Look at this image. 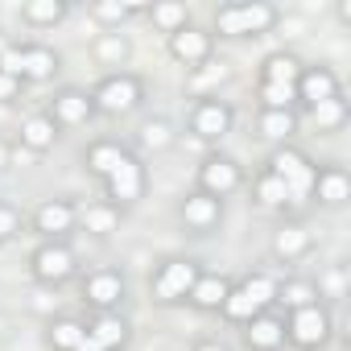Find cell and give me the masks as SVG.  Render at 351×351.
<instances>
[{
    "label": "cell",
    "instance_id": "cell-23",
    "mask_svg": "<svg viewBox=\"0 0 351 351\" xmlns=\"http://www.w3.org/2000/svg\"><path fill=\"white\" fill-rule=\"evenodd\" d=\"M145 13H149L153 29L165 34V38H173L178 29L191 25V9L182 5V0H153V5H145Z\"/></svg>",
    "mask_w": 351,
    "mask_h": 351
},
{
    "label": "cell",
    "instance_id": "cell-40",
    "mask_svg": "<svg viewBox=\"0 0 351 351\" xmlns=\"http://www.w3.org/2000/svg\"><path fill=\"white\" fill-rule=\"evenodd\" d=\"M191 351H228V347H219V343H207V339H203V343H195Z\"/></svg>",
    "mask_w": 351,
    "mask_h": 351
},
{
    "label": "cell",
    "instance_id": "cell-18",
    "mask_svg": "<svg viewBox=\"0 0 351 351\" xmlns=\"http://www.w3.org/2000/svg\"><path fill=\"white\" fill-rule=\"evenodd\" d=\"M58 66H62V58H58L54 46H42V42L21 46V79L25 83H46V79L58 75Z\"/></svg>",
    "mask_w": 351,
    "mask_h": 351
},
{
    "label": "cell",
    "instance_id": "cell-31",
    "mask_svg": "<svg viewBox=\"0 0 351 351\" xmlns=\"http://www.w3.org/2000/svg\"><path fill=\"white\" fill-rule=\"evenodd\" d=\"M132 13H145V5H132V0H95L91 5V21L104 29H120Z\"/></svg>",
    "mask_w": 351,
    "mask_h": 351
},
{
    "label": "cell",
    "instance_id": "cell-7",
    "mask_svg": "<svg viewBox=\"0 0 351 351\" xmlns=\"http://www.w3.org/2000/svg\"><path fill=\"white\" fill-rule=\"evenodd\" d=\"M145 191H149V169H145V161H141L136 153H128V157L108 173V178H104V199L116 203L120 211L132 207V203H141Z\"/></svg>",
    "mask_w": 351,
    "mask_h": 351
},
{
    "label": "cell",
    "instance_id": "cell-14",
    "mask_svg": "<svg viewBox=\"0 0 351 351\" xmlns=\"http://www.w3.org/2000/svg\"><path fill=\"white\" fill-rule=\"evenodd\" d=\"M293 95H298V104L310 112V108H318V104H326V99H339V95H343V83H339V75H335L330 66H302Z\"/></svg>",
    "mask_w": 351,
    "mask_h": 351
},
{
    "label": "cell",
    "instance_id": "cell-10",
    "mask_svg": "<svg viewBox=\"0 0 351 351\" xmlns=\"http://www.w3.org/2000/svg\"><path fill=\"white\" fill-rule=\"evenodd\" d=\"M186 124H191V132H195L199 141H223V136L232 132V124H236V112H232L228 99H219V95H203V99H195Z\"/></svg>",
    "mask_w": 351,
    "mask_h": 351
},
{
    "label": "cell",
    "instance_id": "cell-29",
    "mask_svg": "<svg viewBox=\"0 0 351 351\" xmlns=\"http://www.w3.org/2000/svg\"><path fill=\"white\" fill-rule=\"evenodd\" d=\"M256 132L265 141H277V145H289V136L298 132V112L293 108H277V112H265L261 108V120H256Z\"/></svg>",
    "mask_w": 351,
    "mask_h": 351
},
{
    "label": "cell",
    "instance_id": "cell-25",
    "mask_svg": "<svg viewBox=\"0 0 351 351\" xmlns=\"http://www.w3.org/2000/svg\"><path fill=\"white\" fill-rule=\"evenodd\" d=\"M302 66H306V62H302L298 54L277 50V54H269V58L261 62V83H273V87H298Z\"/></svg>",
    "mask_w": 351,
    "mask_h": 351
},
{
    "label": "cell",
    "instance_id": "cell-20",
    "mask_svg": "<svg viewBox=\"0 0 351 351\" xmlns=\"http://www.w3.org/2000/svg\"><path fill=\"white\" fill-rule=\"evenodd\" d=\"M228 293H232V281H228V277H219V273H207V269H203L186 302H191L195 310H207V314H219V306L228 302Z\"/></svg>",
    "mask_w": 351,
    "mask_h": 351
},
{
    "label": "cell",
    "instance_id": "cell-36",
    "mask_svg": "<svg viewBox=\"0 0 351 351\" xmlns=\"http://www.w3.org/2000/svg\"><path fill=\"white\" fill-rule=\"evenodd\" d=\"M95 58H99L104 66H120V62L128 58V42H124L120 34H99V38H95Z\"/></svg>",
    "mask_w": 351,
    "mask_h": 351
},
{
    "label": "cell",
    "instance_id": "cell-32",
    "mask_svg": "<svg viewBox=\"0 0 351 351\" xmlns=\"http://www.w3.org/2000/svg\"><path fill=\"white\" fill-rule=\"evenodd\" d=\"M136 145H141L145 153H161V149H169V145H173V124H169L165 116H149V120H141V128H136Z\"/></svg>",
    "mask_w": 351,
    "mask_h": 351
},
{
    "label": "cell",
    "instance_id": "cell-33",
    "mask_svg": "<svg viewBox=\"0 0 351 351\" xmlns=\"http://www.w3.org/2000/svg\"><path fill=\"white\" fill-rule=\"evenodd\" d=\"M240 289L248 293V302L265 314V310H273V298H277V277L273 273H248L244 281H240Z\"/></svg>",
    "mask_w": 351,
    "mask_h": 351
},
{
    "label": "cell",
    "instance_id": "cell-2",
    "mask_svg": "<svg viewBox=\"0 0 351 351\" xmlns=\"http://www.w3.org/2000/svg\"><path fill=\"white\" fill-rule=\"evenodd\" d=\"M87 95H91V104H95V116H128V112L141 108L145 83H141L132 71H112V75H104Z\"/></svg>",
    "mask_w": 351,
    "mask_h": 351
},
{
    "label": "cell",
    "instance_id": "cell-30",
    "mask_svg": "<svg viewBox=\"0 0 351 351\" xmlns=\"http://www.w3.org/2000/svg\"><path fill=\"white\" fill-rule=\"evenodd\" d=\"M87 335L104 347V351H120L128 343V322L120 314H95V322H87Z\"/></svg>",
    "mask_w": 351,
    "mask_h": 351
},
{
    "label": "cell",
    "instance_id": "cell-15",
    "mask_svg": "<svg viewBox=\"0 0 351 351\" xmlns=\"http://www.w3.org/2000/svg\"><path fill=\"white\" fill-rule=\"evenodd\" d=\"M178 219H182L186 232L207 236V232H215V228L223 223V203L211 199V195H203V191H191V195L178 203Z\"/></svg>",
    "mask_w": 351,
    "mask_h": 351
},
{
    "label": "cell",
    "instance_id": "cell-35",
    "mask_svg": "<svg viewBox=\"0 0 351 351\" xmlns=\"http://www.w3.org/2000/svg\"><path fill=\"white\" fill-rule=\"evenodd\" d=\"M310 120L318 124V132H339L343 120H347V99L339 95V99H326V104L310 108Z\"/></svg>",
    "mask_w": 351,
    "mask_h": 351
},
{
    "label": "cell",
    "instance_id": "cell-9",
    "mask_svg": "<svg viewBox=\"0 0 351 351\" xmlns=\"http://www.w3.org/2000/svg\"><path fill=\"white\" fill-rule=\"evenodd\" d=\"M124 298H128L124 273H116V269H95V273L83 277V302H87L95 314H120Z\"/></svg>",
    "mask_w": 351,
    "mask_h": 351
},
{
    "label": "cell",
    "instance_id": "cell-8",
    "mask_svg": "<svg viewBox=\"0 0 351 351\" xmlns=\"http://www.w3.org/2000/svg\"><path fill=\"white\" fill-rule=\"evenodd\" d=\"M244 186V165L236 161V157H228V153H207L203 161H199V191L203 195H211V199H232L236 191Z\"/></svg>",
    "mask_w": 351,
    "mask_h": 351
},
{
    "label": "cell",
    "instance_id": "cell-28",
    "mask_svg": "<svg viewBox=\"0 0 351 351\" xmlns=\"http://www.w3.org/2000/svg\"><path fill=\"white\" fill-rule=\"evenodd\" d=\"M66 13H71L66 0H25L21 5V21L34 29H54L58 21H66Z\"/></svg>",
    "mask_w": 351,
    "mask_h": 351
},
{
    "label": "cell",
    "instance_id": "cell-22",
    "mask_svg": "<svg viewBox=\"0 0 351 351\" xmlns=\"http://www.w3.org/2000/svg\"><path fill=\"white\" fill-rule=\"evenodd\" d=\"M120 219H124V211L116 203H108V199H95V203L79 207V228L87 236H112L120 228Z\"/></svg>",
    "mask_w": 351,
    "mask_h": 351
},
{
    "label": "cell",
    "instance_id": "cell-5",
    "mask_svg": "<svg viewBox=\"0 0 351 351\" xmlns=\"http://www.w3.org/2000/svg\"><path fill=\"white\" fill-rule=\"evenodd\" d=\"M330 330H335V318L322 302L306 306V310H293L285 314V343H293L298 351H318L330 343Z\"/></svg>",
    "mask_w": 351,
    "mask_h": 351
},
{
    "label": "cell",
    "instance_id": "cell-13",
    "mask_svg": "<svg viewBox=\"0 0 351 351\" xmlns=\"http://www.w3.org/2000/svg\"><path fill=\"white\" fill-rule=\"evenodd\" d=\"M46 116L58 124V132L62 128H83V124L95 120V104H91V95L83 87H62V91H54Z\"/></svg>",
    "mask_w": 351,
    "mask_h": 351
},
{
    "label": "cell",
    "instance_id": "cell-4",
    "mask_svg": "<svg viewBox=\"0 0 351 351\" xmlns=\"http://www.w3.org/2000/svg\"><path fill=\"white\" fill-rule=\"evenodd\" d=\"M199 273H203V265L191 261V256H169V261H161L157 273L149 277V293H153V302H161V306L186 302L191 289H195V281H199Z\"/></svg>",
    "mask_w": 351,
    "mask_h": 351
},
{
    "label": "cell",
    "instance_id": "cell-24",
    "mask_svg": "<svg viewBox=\"0 0 351 351\" xmlns=\"http://www.w3.org/2000/svg\"><path fill=\"white\" fill-rule=\"evenodd\" d=\"M21 145H25L29 153H50V149L58 145V124H54L46 112L25 116V120H21Z\"/></svg>",
    "mask_w": 351,
    "mask_h": 351
},
{
    "label": "cell",
    "instance_id": "cell-17",
    "mask_svg": "<svg viewBox=\"0 0 351 351\" xmlns=\"http://www.w3.org/2000/svg\"><path fill=\"white\" fill-rule=\"evenodd\" d=\"M310 199H318L322 207H343L351 199V173L343 165H318L314 169V191Z\"/></svg>",
    "mask_w": 351,
    "mask_h": 351
},
{
    "label": "cell",
    "instance_id": "cell-21",
    "mask_svg": "<svg viewBox=\"0 0 351 351\" xmlns=\"http://www.w3.org/2000/svg\"><path fill=\"white\" fill-rule=\"evenodd\" d=\"M124 157H128V149H124L120 141L99 136V141H91V145H87V153H83V169H87V173H95V178L104 182V178H108V173H112Z\"/></svg>",
    "mask_w": 351,
    "mask_h": 351
},
{
    "label": "cell",
    "instance_id": "cell-12",
    "mask_svg": "<svg viewBox=\"0 0 351 351\" xmlns=\"http://www.w3.org/2000/svg\"><path fill=\"white\" fill-rule=\"evenodd\" d=\"M211 54H215V34H211V29L186 25V29H178V34L169 38V58H173V62H182L186 71L207 66Z\"/></svg>",
    "mask_w": 351,
    "mask_h": 351
},
{
    "label": "cell",
    "instance_id": "cell-19",
    "mask_svg": "<svg viewBox=\"0 0 351 351\" xmlns=\"http://www.w3.org/2000/svg\"><path fill=\"white\" fill-rule=\"evenodd\" d=\"M269 252H273L277 261L293 265V261H302V256H310V252H314V236H310L302 223H281V228L273 232V244H269Z\"/></svg>",
    "mask_w": 351,
    "mask_h": 351
},
{
    "label": "cell",
    "instance_id": "cell-16",
    "mask_svg": "<svg viewBox=\"0 0 351 351\" xmlns=\"http://www.w3.org/2000/svg\"><path fill=\"white\" fill-rule=\"evenodd\" d=\"M244 347L248 351H281L285 347V318L265 310L244 322Z\"/></svg>",
    "mask_w": 351,
    "mask_h": 351
},
{
    "label": "cell",
    "instance_id": "cell-1",
    "mask_svg": "<svg viewBox=\"0 0 351 351\" xmlns=\"http://www.w3.org/2000/svg\"><path fill=\"white\" fill-rule=\"evenodd\" d=\"M281 21L277 5L269 0H232L215 13V34L219 38H265Z\"/></svg>",
    "mask_w": 351,
    "mask_h": 351
},
{
    "label": "cell",
    "instance_id": "cell-38",
    "mask_svg": "<svg viewBox=\"0 0 351 351\" xmlns=\"http://www.w3.org/2000/svg\"><path fill=\"white\" fill-rule=\"evenodd\" d=\"M17 95H21V79H13V75L0 71V104H13Z\"/></svg>",
    "mask_w": 351,
    "mask_h": 351
},
{
    "label": "cell",
    "instance_id": "cell-27",
    "mask_svg": "<svg viewBox=\"0 0 351 351\" xmlns=\"http://www.w3.org/2000/svg\"><path fill=\"white\" fill-rule=\"evenodd\" d=\"M252 203L261 211H285L289 207V191H285V182L277 178V173L261 169L256 178H252Z\"/></svg>",
    "mask_w": 351,
    "mask_h": 351
},
{
    "label": "cell",
    "instance_id": "cell-3",
    "mask_svg": "<svg viewBox=\"0 0 351 351\" xmlns=\"http://www.w3.org/2000/svg\"><path fill=\"white\" fill-rule=\"evenodd\" d=\"M269 173H277V178L285 182V191H289V207H298V203H306L310 199V191H314V161L302 153V149H293V145H277L273 153H269V165H265Z\"/></svg>",
    "mask_w": 351,
    "mask_h": 351
},
{
    "label": "cell",
    "instance_id": "cell-11",
    "mask_svg": "<svg viewBox=\"0 0 351 351\" xmlns=\"http://www.w3.org/2000/svg\"><path fill=\"white\" fill-rule=\"evenodd\" d=\"M29 228H34L42 240H66V236L79 228V207H75L71 199H46V203L34 207Z\"/></svg>",
    "mask_w": 351,
    "mask_h": 351
},
{
    "label": "cell",
    "instance_id": "cell-26",
    "mask_svg": "<svg viewBox=\"0 0 351 351\" xmlns=\"http://www.w3.org/2000/svg\"><path fill=\"white\" fill-rule=\"evenodd\" d=\"M314 302H318V285H314V281H306V277H285V281H277L273 306H281L285 314L306 310V306H314Z\"/></svg>",
    "mask_w": 351,
    "mask_h": 351
},
{
    "label": "cell",
    "instance_id": "cell-6",
    "mask_svg": "<svg viewBox=\"0 0 351 351\" xmlns=\"http://www.w3.org/2000/svg\"><path fill=\"white\" fill-rule=\"evenodd\" d=\"M29 273L42 285H62V281H71L79 273V256H75V248L66 240H42L34 248V256H29Z\"/></svg>",
    "mask_w": 351,
    "mask_h": 351
},
{
    "label": "cell",
    "instance_id": "cell-37",
    "mask_svg": "<svg viewBox=\"0 0 351 351\" xmlns=\"http://www.w3.org/2000/svg\"><path fill=\"white\" fill-rule=\"evenodd\" d=\"M17 232H21V211H17V207H9V203H0V244L13 240Z\"/></svg>",
    "mask_w": 351,
    "mask_h": 351
},
{
    "label": "cell",
    "instance_id": "cell-34",
    "mask_svg": "<svg viewBox=\"0 0 351 351\" xmlns=\"http://www.w3.org/2000/svg\"><path fill=\"white\" fill-rule=\"evenodd\" d=\"M83 339H87V322H79V318H54L50 322V347L54 351H79Z\"/></svg>",
    "mask_w": 351,
    "mask_h": 351
},
{
    "label": "cell",
    "instance_id": "cell-39",
    "mask_svg": "<svg viewBox=\"0 0 351 351\" xmlns=\"http://www.w3.org/2000/svg\"><path fill=\"white\" fill-rule=\"evenodd\" d=\"M9 161H13V153H9V145H5V141H0V173L9 169Z\"/></svg>",
    "mask_w": 351,
    "mask_h": 351
},
{
    "label": "cell",
    "instance_id": "cell-41",
    "mask_svg": "<svg viewBox=\"0 0 351 351\" xmlns=\"http://www.w3.org/2000/svg\"><path fill=\"white\" fill-rule=\"evenodd\" d=\"M79 351H104V347H99V343H95V339H91V335H87V339H83V343H79Z\"/></svg>",
    "mask_w": 351,
    "mask_h": 351
}]
</instances>
